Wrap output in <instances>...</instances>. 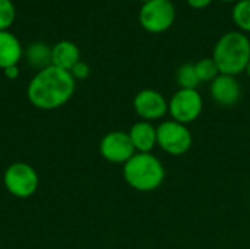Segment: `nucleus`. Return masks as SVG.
Here are the masks:
<instances>
[{
    "mask_svg": "<svg viewBox=\"0 0 250 249\" xmlns=\"http://www.w3.org/2000/svg\"><path fill=\"white\" fill-rule=\"evenodd\" d=\"M212 100L223 107H233L242 97V87L236 76L220 73L209 85Z\"/></svg>",
    "mask_w": 250,
    "mask_h": 249,
    "instance_id": "obj_10",
    "label": "nucleus"
},
{
    "mask_svg": "<svg viewBox=\"0 0 250 249\" xmlns=\"http://www.w3.org/2000/svg\"><path fill=\"white\" fill-rule=\"evenodd\" d=\"M100 154L108 163L125 164L136 154V150L127 132L111 131L100 141Z\"/></svg>",
    "mask_w": 250,
    "mask_h": 249,
    "instance_id": "obj_8",
    "label": "nucleus"
},
{
    "mask_svg": "<svg viewBox=\"0 0 250 249\" xmlns=\"http://www.w3.org/2000/svg\"><path fill=\"white\" fill-rule=\"evenodd\" d=\"M212 59L220 73L237 76L245 72L250 62V40L248 34L240 31L223 34L214 45Z\"/></svg>",
    "mask_w": 250,
    "mask_h": 249,
    "instance_id": "obj_2",
    "label": "nucleus"
},
{
    "mask_svg": "<svg viewBox=\"0 0 250 249\" xmlns=\"http://www.w3.org/2000/svg\"><path fill=\"white\" fill-rule=\"evenodd\" d=\"M129 138L136 153H151L157 145V128L146 120H139L129 129Z\"/></svg>",
    "mask_w": 250,
    "mask_h": 249,
    "instance_id": "obj_11",
    "label": "nucleus"
},
{
    "mask_svg": "<svg viewBox=\"0 0 250 249\" xmlns=\"http://www.w3.org/2000/svg\"><path fill=\"white\" fill-rule=\"evenodd\" d=\"M202 109L204 100L198 90L180 88L168 101V113L171 114V119L183 125L195 122L201 116Z\"/></svg>",
    "mask_w": 250,
    "mask_h": 249,
    "instance_id": "obj_7",
    "label": "nucleus"
},
{
    "mask_svg": "<svg viewBox=\"0 0 250 249\" xmlns=\"http://www.w3.org/2000/svg\"><path fill=\"white\" fill-rule=\"evenodd\" d=\"M220 1H224V3H236L239 0H220Z\"/></svg>",
    "mask_w": 250,
    "mask_h": 249,
    "instance_id": "obj_22",
    "label": "nucleus"
},
{
    "mask_svg": "<svg viewBox=\"0 0 250 249\" xmlns=\"http://www.w3.org/2000/svg\"><path fill=\"white\" fill-rule=\"evenodd\" d=\"M16 16L12 0H0V31H7Z\"/></svg>",
    "mask_w": 250,
    "mask_h": 249,
    "instance_id": "obj_18",
    "label": "nucleus"
},
{
    "mask_svg": "<svg viewBox=\"0 0 250 249\" xmlns=\"http://www.w3.org/2000/svg\"><path fill=\"white\" fill-rule=\"evenodd\" d=\"M25 59L29 66L41 70L51 65V47L42 41L32 43L25 51Z\"/></svg>",
    "mask_w": 250,
    "mask_h": 249,
    "instance_id": "obj_14",
    "label": "nucleus"
},
{
    "mask_svg": "<svg viewBox=\"0 0 250 249\" xmlns=\"http://www.w3.org/2000/svg\"><path fill=\"white\" fill-rule=\"evenodd\" d=\"M133 109L142 120L154 122L163 119L168 113V103L161 92L146 88L135 95Z\"/></svg>",
    "mask_w": 250,
    "mask_h": 249,
    "instance_id": "obj_9",
    "label": "nucleus"
},
{
    "mask_svg": "<svg viewBox=\"0 0 250 249\" xmlns=\"http://www.w3.org/2000/svg\"><path fill=\"white\" fill-rule=\"evenodd\" d=\"M81 62L79 47L67 40H62L51 47V65L70 72L72 68Z\"/></svg>",
    "mask_w": 250,
    "mask_h": 249,
    "instance_id": "obj_12",
    "label": "nucleus"
},
{
    "mask_svg": "<svg viewBox=\"0 0 250 249\" xmlns=\"http://www.w3.org/2000/svg\"><path fill=\"white\" fill-rule=\"evenodd\" d=\"M193 142L192 132L183 123L166 120L157 128V145L170 156L186 154Z\"/></svg>",
    "mask_w": 250,
    "mask_h": 249,
    "instance_id": "obj_6",
    "label": "nucleus"
},
{
    "mask_svg": "<svg viewBox=\"0 0 250 249\" xmlns=\"http://www.w3.org/2000/svg\"><path fill=\"white\" fill-rule=\"evenodd\" d=\"M75 90L76 79L72 73L50 65L38 70L29 81L26 97L40 110H56L73 97Z\"/></svg>",
    "mask_w": 250,
    "mask_h": 249,
    "instance_id": "obj_1",
    "label": "nucleus"
},
{
    "mask_svg": "<svg viewBox=\"0 0 250 249\" xmlns=\"http://www.w3.org/2000/svg\"><path fill=\"white\" fill-rule=\"evenodd\" d=\"M123 178L135 191L152 192L163 185L166 170L160 158L152 153H136L123 164Z\"/></svg>",
    "mask_w": 250,
    "mask_h": 249,
    "instance_id": "obj_3",
    "label": "nucleus"
},
{
    "mask_svg": "<svg viewBox=\"0 0 250 249\" xmlns=\"http://www.w3.org/2000/svg\"><path fill=\"white\" fill-rule=\"evenodd\" d=\"M231 19L240 32L250 34V0H239L234 3Z\"/></svg>",
    "mask_w": 250,
    "mask_h": 249,
    "instance_id": "obj_15",
    "label": "nucleus"
},
{
    "mask_svg": "<svg viewBox=\"0 0 250 249\" xmlns=\"http://www.w3.org/2000/svg\"><path fill=\"white\" fill-rule=\"evenodd\" d=\"M4 76L7 79H16L19 76V68L18 66H10V68H6L4 70Z\"/></svg>",
    "mask_w": 250,
    "mask_h": 249,
    "instance_id": "obj_21",
    "label": "nucleus"
},
{
    "mask_svg": "<svg viewBox=\"0 0 250 249\" xmlns=\"http://www.w3.org/2000/svg\"><path fill=\"white\" fill-rule=\"evenodd\" d=\"M89 72H91V69H89V65L88 63H85V62H78L73 68H72V70H70V73H72V76L75 78V79H86L88 76H89Z\"/></svg>",
    "mask_w": 250,
    "mask_h": 249,
    "instance_id": "obj_19",
    "label": "nucleus"
},
{
    "mask_svg": "<svg viewBox=\"0 0 250 249\" xmlns=\"http://www.w3.org/2000/svg\"><path fill=\"white\" fill-rule=\"evenodd\" d=\"M186 3L192 7V9H196V10H202V9H207L212 0H186Z\"/></svg>",
    "mask_w": 250,
    "mask_h": 249,
    "instance_id": "obj_20",
    "label": "nucleus"
},
{
    "mask_svg": "<svg viewBox=\"0 0 250 249\" xmlns=\"http://www.w3.org/2000/svg\"><path fill=\"white\" fill-rule=\"evenodd\" d=\"M139 23L149 34L168 31L176 21V7L170 0H149L139 9Z\"/></svg>",
    "mask_w": 250,
    "mask_h": 249,
    "instance_id": "obj_4",
    "label": "nucleus"
},
{
    "mask_svg": "<svg viewBox=\"0 0 250 249\" xmlns=\"http://www.w3.org/2000/svg\"><path fill=\"white\" fill-rule=\"evenodd\" d=\"M139 1H142V3H146V1H149V0H139Z\"/></svg>",
    "mask_w": 250,
    "mask_h": 249,
    "instance_id": "obj_24",
    "label": "nucleus"
},
{
    "mask_svg": "<svg viewBox=\"0 0 250 249\" xmlns=\"http://www.w3.org/2000/svg\"><path fill=\"white\" fill-rule=\"evenodd\" d=\"M22 54L21 41L10 31H0V69L18 66Z\"/></svg>",
    "mask_w": 250,
    "mask_h": 249,
    "instance_id": "obj_13",
    "label": "nucleus"
},
{
    "mask_svg": "<svg viewBox=\"0 0 250 249\" xmlns=\"http://www.w3.org/2000/svg\"><path fill=\"white\" fill-rule=\"evenodd\" d=\"M176 81L180 88L185 90H196L199 82V78L196 75L195 63H185L182 65L176 72Z\"/></svg>",
    "mask_w": 250,
    "mask_h": 249,
    "instance_id": "obj_16",
    "label": "nucleus"
},
{
    "mask_svg": "<svg viewBox=\"0 0 250 249\" xmlns=\"http://www.w3.org/2000/svg\"><path fill=\"white\" fill-rule=\"evenodd\" d=\"M245 72H248V75L250 76V62H249V65H248V68H246V70Z\"/></svg>",
    "mask_w": 250,
    "mask_h": 249,
    "instance_id": "obj_23",
    "label": "nucleus"
},
{
    "mask_svg": "<svg viewBox=\"0 0 250 249\" xmlns=\"http://www.w3.org/2000/svg\"><path fill=\"white\" fill-rule=\"evenodd\" d=\"M195 69H196V75L199 78V82H209L211 84L220 75V70H218L212 57L201 59L199 62L195 63Z\"/></svg>",
    "mask_w": 250,
    "mask_h": 249,
    "instance_id": "obj_17",
    "label": "nucleus"
},
{
    "mask_svg": "<svg viewBox=\"0 0 250 249\" xmlns=\"http://www.w3.org/2000/svg\"><path fill=\"white\" fill-rule=\"evenodd\" d=\"M170 1H173V0H170Z\"/></svg>",
    "mask_w": 250,
    "mask_h": 249,
    "instance_id": "obj_25",
    "label": "nucleus"
},
{
    "mask_svg": "<svg viewBox=\"0 0 250 249\" xmlns=\"http://www.w3.org/2000/svg\"><path fill=\"white\" fill-rule=\"evenodd\" d=\"M3 183L6 191L16 198L32 197L40 185V178L37 170L23 161H16L7 166L3 175Z\"/></svg>",
    "mask_w": 250,
    "mask_h": 249,
    "instance_id": "obj_5",
    "label": "nucleus"
}]
</instances>
